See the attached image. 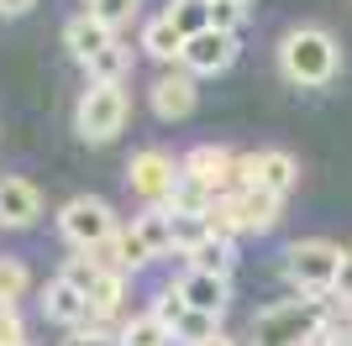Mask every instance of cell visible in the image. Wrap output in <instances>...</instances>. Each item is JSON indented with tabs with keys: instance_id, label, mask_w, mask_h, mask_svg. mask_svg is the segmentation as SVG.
Wrapping results in <instances>:
<instances>
[{
	"instance_id": "1",
	"label": "cell",
	"mask_w": 352,
	"mask_h": 346,
	"mask_svg": "<svg viewBox=\"0 0 352 346\" xmlns=\"http://www.w3.org/2000/svg\"><path fill=\"white\" fill-rule=\"evenodd\" d=\"M337 37L321 27H294L284 32V43H279V73L289 79V84H305V89H321L337 79Z\"/></svg>"
},
{
	"instance_id": "3",
	"label": "cell",
	"mask_w": 352,
	"mask_h": 346,
	"mask_svg": "<svg viewBox=\"0 0 352 346\" xmlns=\"http://www.w3.org/2000/svg\"><path fill=\"white\" fill-rule=\"evenodd\" d=\"M126 115H132V95L121 84H89L79 95V105H74V131H79V142L105 147V142H116Z\"/></svg>"
},
{
	"instance_id": "32",
	"label": "cell",
	"mask_w": 352,
	"mask_h": 346,
	"mask_svg": "<svg viewBox=\"0 0 352 346\" xmlns=\"http://www.w3.org/2000/svg\"><path fill=\"white\" fill-rule=\"evenodd\" d=\"M37 0H0V16H27Z\"/></svg>"
},
{
	"instance_id": "22",
	"label": "cell",
	"mask_w": 352,
	"mask_h": 346,
	"mask_svg": "<svg viewBox=\"0 0 352 346\" xmlns=\"http://www.w3.org/2000/svg\"><path fill=\"white\" fill-rule=\"evenodd\" d=\"M168 21H174L184 37H195V32H210V0H168Z\"/></svg>"
},
{
	"instance_id": "16",
	"label": "cell",
	"mask_w": 352,
	"mask_h": 346,
	"mask_svg": "<svg viewBox=\"0 0 352 346\" xmlns=\"http://www.w3.org/2000/svg\"><path fill=\"white\" fill-rule=\"evenodd\" d=\"M142 53L153 58V63H179V58H184V32H179L168 16H153L142 27Z\"/></svg>"
},
{
	"instance_id": "21",
	"label": "cell",
	"mask_w": 352,
	"mask_h": 346,
	"mask_svg": "<svg viewBox=\"0 0 352 346\" xmlns=\"http://www.w3.org/2000/svg\"><path fill=\"white\" fill-rule=\"evenodd\" d=\"M168 226H174V246L184 252V257H190L195 246L210 236V220H206V216H195V210H168Z\"/></svg>"
},
{
	"instance_id": "15",
	"label": "cell",
	"mask_w": 352,
	"mask_h": 346,
	"mask_svg": "<svg viewBox=\"0 0 352 346\" xmlns=\"http://www.w3.org/2000/svg\"><path fill=\"white\" fill-rule=\"evenodd\" d=\"M232 200H236V210H242V226H248V231H274V226H279V205H284L279 194L248 184V189H236Z\"/></svg>"
},
{
	"instance_id": "35",
	"label": "cell",
	"mask_w": 352,
	"mask_h": 346,
	"mask_svg": "<svg viewBox=\"0 0 352 346\" xmlns=\"http://www.w3.org/2000/svg\"><path fill=\"white\" fill-rule=\"evenodd\" d=\"M242 5H248V0H242Z\"/></svg>"
},
{
	"instance_id": "9",
	"label": "cell",
	"mask_w": 352,
	"mask_h": 346,
	"mask_svg": "<svg viewBox=\"0 0 352 346\" xmlns=\"http://www.w3.org/2000/svg\"><path fill=\"white\" fill-rule=\"evenodd\" d=\"M37 220H43V194H37V184L6 173V178H0V226L27 231V226H37Z\"/></svg>"
},
{
	"instance_id": "30",
	"label": "cell",
	"mask_w": 352,
	"mask_h": 346,
	"mask_svg": "<svg viewBox=\"0 0 352 346\" xmlns=\"http://www.w3.org/2000/svg\"><path fill=\"white\" fill-rule=\"evenodd\" d=\"M184 310H190V304H184V294H179V288H163L158 299H153V315H158L168 331L179 325V315H184Z\"/></svg>"
},
{
	"instance_id": "8",
	"label": "cell",
	"mask_w": 352,
	"mask_h": 346,
	"mask_svg": "<svg viewBox=\"0 0 352 346\" xmlns=\"http://www.w3.org/2000/svg\"><path fill=\"white\" fill-rule=\"evenodd\" d=\"M184 69L200 79V73H226L236 63V32H195V37H184V58H179Z\"/></svg>"
},
{
	"instance_id": "20",
	"label": "cell",
	"mask_w": 352,
	"mask_h": 346,
	"mask_svg": "<svg viewBox=\"0 0 352 346\" xmlns=\"http://www.w3.org/2000/svg\"><path fill=\"white\" fill-rule=\"evenodd\" d=\"M190 268H200V273H221V278H232V268H236V252H232V242L226 236H206V242L190 252Z\"/></svg>"
},
{
	"instance_id": "36",
	"label": "cell",
	"mask_w": 352,
	"mask_h": 346,
	"mask_svg": "<svg viewBox=\"0 0 352 346\" xmlns=\"http://www.w3.org/2000/svg\"><path fill=\"white\" fill-rule=\"evenodd\" d=\"M347 346H352V341H347Z\"/></svg>"
},
{
	"instance_id": "10",
	"label": "cell",
	"mask_w": 352,
	"mask_h": 346,
	"mask_svg": "<svg viewBox=\"0 0 352 346\" xmlns=\"http://www.w3.org/2000/svg\"><path fill=\"white\" fill-rule=\"evenodd\" d=\"M242 168H248V184L268 189V194H289L294 184H300V163L289 158V152H279V147H263V152H248L242 158Z\"/></svg>"
},
{
	"instance_id": "13",
	"label": "cell",
	"mask_w": 352,
	"mask_h": 346,
	"mask_svg": "<svg viewBox=\"0 0 352 346\" xmlns=\"http://www.w3.org/2000/svg\"><path fill=\"white\" fill-rule=\"evenodd\" d=\"M111 43H116V32L105 27L100 16H89V11L69 16V27H63V47H69L74 63H89V58L100 53V47H111Z\"/></svg>"
},
{
	"instance_id": "12",
	"label": "cell",
	"mask_w": 352,
	"mask_h": 346,
	"mask_svg": "<svg viewBox=\"0 0 352 346\" xmlns=\"http://www.w3.org/2000/svg\"><path fill=\"white\" fill-rule=\"evenodd\" d=\"M174 288L184 294L190 310H206V315H221V310L232 304V278H221V273H200V268H190Z\"/></svg>"
},
{
	"instance_id": "7",
	"label": "cell",
	"mask_w": 352,
	"mask_h": 346,
	"mask_svg": "<svg viewBox=\"0 0 352 346\" xmlns=\"http://www.w3.org/2000/svg\"><path fill=\"white\" fill-rule=\"evenodd\" d=\"M174 178H179V163L168 158L163 147H142V152L126 163V184H132V194L147 200V205H168Z\"/></svg>"
},
{
	"instance_id": "18",
	"label": "cell",
	"mask_w": 352,
	"mask_h": 346,
	"mask_svg": "<svg viewBox=\"0 0 352 346\" xmlns=\"http://www.w3.org/2000/svg\"><path fill=\"white\" fill-rule=\"evenodd\" d=\"M85 69H89V84H121L126 69H132V47H126V43H111V47H100V53L89 58Z\"/></svg>"
},
{
	"instance_id": "5",
	"label": "cell",
	"mask_w": 352,
	"mask_h": 346,
	"mask_svg": "<svg viewBox=\"0 0 352 346\" xmlns=\"http://www.w3.org/2000/svg\"><path fill=\"white\" fill-rule=\"evenodd\" d=\"M58 231L63 242L74 246V252H89V246H100L105 236H116V210L105 200H95V194H79V200H69L58 210Z\"/></svg>"
},
{
	"instance_id": "34",
	"label": "cell",
	"mask_w": 352,
	"mask_h": 346,
	"mask_svg": "<svg viewBox=\"0 0 352 346\" xmlns=\"http://www.w3.org/2000/svg\"><path fill=\"white\" fill-rule=\"evenodd\" d=\"M326 346H347V341H326Z\"/></svg>"
},
{
	"instance_id": "17",
	"label": "cell",
	"mask_w": 352,
	"mask_h": 346,
	"mask_svg": "<svg viewBox=\"0 0 352 346\" xmlns=\"http://www.w3.org/2000/svg\"><path fill=\"white\" fill-rule=\"evenodd\" d=\"M85 299H89V315L116 320V315H121V299H126V273H111V268H105V273L95 278V288H89Z\"/></svg>"
},
{
	"instance_id": "33",
	"label": "cell",
	"mask_w": 352,
	"mask_h": 346,
	"mask_svg": "<svg viewBox=\"0 0 352 346\" xmlns=\"http://www.w3.org/2000/svg\"><path fill=\"white\" fill-rule=\"evenodd\" d=\"M200 346H236V341H232V336H221V331H216V336H206Z\"/></svg>"
},
{
	"instance_id": "24",
	"label": "cell",
	"mask_w": 352,
	"mask_h": 346,
	"mask_svg": "<svg viewBox=\"0 0 352 346\" xmlns=\"http://www.w3.org/2000/svg\"><path fill=\"white\" fill-rule=\"evenodd\" d=\"M100 273H105V268L89 257V252H74V257H63V268H58V278H63V284H74L79 294H89Z\"/></svg>"
},
{
	"instance_id": "11",
	"label": "cell",
	"mask_w": 352,
	"mask_h": 346,
	"mask_svg": "<svg viewBox=\"0 0 352 346\" xmlns=\"http://www.w3.org/2000/svg\"><path fill=\"white\" fill-rule=\"evenodd\" d=\"M147 100H153V115H158V121H184V115L195 111V73L190 69L158 73L153 89H147Z\"/></svg>"
},
{
	"instance_id": "4",
	"label": "cell",
	"mask_w": 352,
	"mask_h": 346,
	"mask_svg": "<svg viewBox=\"0 0 352 346\" xmlns=\"http://www.w3.org/2000/svg\"><path fill=\"white\" fill-rule=\"evenodd\" d=\"M337 268H342V246L310 236V242H294L284 252V273L300 294H331L337 288Z\"/></svg>"
},
{
	"instance_id": "29",
	"label": "cell",
	"mask_w": 352,
	"mask_h": 346,
	"mask_svg": "<svg viewBox=\"0 0 352 346\" xmlns=\"http://www.w3.org/2000/svg\"><path fill=\"white\" fill-rule=\"evenodd\" d=\"M242 16H248V5H242V0H210V27L236 32V27H242Z\"/></svg>"
},
{
	"instance_id": "23",
	"label": "cell",
	"mask_w": 352,
	"mask_h": 346,
	"mask_svg": "<svg viewBox=\"0 0 352 346\" xmlns=\"http://www.w3.org/2000/svg\"><path fill=\"white\" fill-rule=\"evenodd\" d=\"M27 288H32L27 262H21V257H6V252H0V304H16V299H27Z\"/></svg>"
},
{
	"instance_id": "2",
	"label": "cell",
	"mask_w": 352,
	"mask_h": 346,
	"mask_svg": "<svg viewBox=\"0 0 352 346\" xmlns=\"http://www.w3.org/2000/svg\"><path fill=\"white\" fill-rule=\"evenodd\" d=\"M316 331H326V299L305 294V299H279L252 320V341L258 346H305Z\"/></svg>"
},
{
	"instance_id": "6",
	"label": "cell",
	"mask_w": 352,
	"mask_h": 346,
	"mask_svg": "<svg viewBox=\"0 0 352 346\" xmlns=\"http://www.w3.org/2000/svg\"><path fill=\"white\" fill-rule=\"evenodd\" d=\"M179 173H190L195 184H206L210 194H236V189H248V168H242V158H232L226 147L206 142L195 147V152H184V163H179Z\"/></svg>"
},
{
	"instance_id": "26",
	"label": "cell",
	"mask_w": 352,
	"mask_h": 346,
	"mask_svg": "<svg viewBox=\"0 0 352 346\" xmlns=\"http://www.w3.org/2000/svg\"><path fill=\"white\" fill-rule=\"evenodd\" d=\"M137 5H142V0H85V11H89V16H100L111 32L126 27V21L137 16Z\"/></svg>"
},
{
	"instance_id": "27",
	"label": "cell",
	"mask_w": 352,
	"mask_h": 346,
	"mask_svg": "<svg viewBox=\"0 0 352 346\" xmlns=\"http://www.w3.org/2000/svg\"><path fill=\"white\" fill-rule=\"evenodd\" d=\"M153 257H158V252H153V246L142 242V231H137V226H126V231H121V268H126V273L147 268Z\"/></svg>"
},
{
	"instance_id": "28",
	"label": "cell",
	"mask_w": 352,
	"mask_h": 346,
	"mask_svg": "<svg viewBox=\"0 0 352 346\" xmlns=\"http://www.w3.org/2000/svg\"><path fill=\"white\" fill-rule=\"evenodd\" d=\"M0 346H27V320L16 304H0Z\"/></svg>"
},
{
	"instance_id": "31",
	"label": "cell",
	"mask_w": 352,
	"mask_h": 346,
	"mask_svg": "<svg viewBox=\"0 0 352 346\" xmlns=\"http://www.w3.org/2000/svg\"><path fill=\"white\" fill-rule=\"evenodd\" d=\"M342 304H352V252H342V268H337V288H331Z\"/></svg>"
},
{
	"instance_id": "25",
	"label": "cell",
	"mask_w": 352,
	"mask_h": 346,
	"mask_svg": "<svg viewBox=\"0 0 352 346\" xmlns=\"http://www.w3.org/2000/svg\"><path fill=\"white\" fill-rule=\"evenodd\" d=\"M216 320H221V315H206V310H184V315H179V325H174V341L200 346L206 336H216Z\"/></svg>"
},
{
	"instance_id": "19",
	"label": "cell",
	"mask_w": 352,
	"mask_h": 346,
	"mask_svg": "<svg viewBox=\"0 0 352 346\" xmlns=\"http://www.w3.org/2000/svg\"><path fill=\"white\" fill-rule=\"evenodd\" d=\"M121 346H174V331H168V325L147 310V315L121 320Z\"/></svg>"
},
{
	"instance_id": "14",
	"label": "cell",
	"mask_w": 352,
	"mask_h": 346,
	"mask_svg": "<svg viewBox=\"0 0 352 346\" xmlns=\"http://www.w3.org/2000/svg\"><path fill=\"white\" fill-rule=\"evenodd\" d=\"M43 315L53 320V325H63V331H79V325L89 320V299H85L74 284L53 278V284L43 288Z\"/></svg>"
}]
</instances>
